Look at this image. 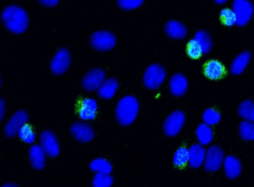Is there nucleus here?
Returning a JSON list of instances; mask_svg holds the SVG:
<instances>
[{
    "label": "nucleus",
    "mask_w": 254,
    "mask_h": 187,
    "mask_svg": "<svg viewBox=\"0 0 254 187\" xmlns=\"http://www.w3.org/2000/svg\"><path fill=\"white\" fill-rule=\"evenodd\" d=\"M1 19L5 27L15 35L24 33L29 27V15L26 10L18 5L5 7L1 14Z\"/></svg>",
    "instance_id": "1"
},
{
    "label": "nucleus",
    "mask_w": 254,
    "mask_h": 187,
    "mask_svg": "<svg viewBox=\"0 0 254 187\" xmlns=\"http://www.w3.org/2000/svg\"><path fill=\"white\" fill-rule=\"evenodd\" d=\"M139 103L135 96L128 95L119 101L116 108L115 116L120 125L127 127L130 125L137 117Z\"/></svg>",
    "instance_id": "2"
},
{
    "label": "nucleus",
    "mask_w": 254,
    "mask_h": 187,
    "mask_svg": "<svg viewBox=\"0 0 254 187\" xmlns=\"http://www.w3.org/2000/svg\"><path fill=\"white\" fill-rule=\"evenodd\" d=\"M166 78L165 68L159 63H153L145 69L143 74V84L148 90H157L161 87Z\"/></svg>",
    "instance_id": "3"
},
{
    "label": "nucleus",
    "mask_w": 254,
    "mask_h": 187,
    "mask_svg": "<svg viewBox=\"0 0 254 187\" xmlns=\"http://www.w3.org/2000/svg\"><path fill=\"white\" fill-rule=\"evenodd\" d=\"M90 44L96 51L108 52L115 47L117 38L115 35L109 31H96L90 37Z\"/></svg>",
    "instance_id": "4"
},
{
    "label": "nucleus",
    "mask_w": 254,
    "mask_h": 187,
    "mask_svg": "<svg viewBox=\"0 0 254 187\" xmlns=\"http://www.w3.org/2000/svg\"><path fill=\"white\" fill-rule=\"evenodd\" d=\"M224 159L225 156L222 148L218 145H211L206 149L203 168L210 173L218 172L222 167Z\"/></svg>",
    "instance_id": "5"
},
{
    "label": "nucleus",
    "mask_w": 254,
    "mask_h": 187,
    "mask_svg": "<svg viewBox=\"0 0 254 187\" xmlns=\"http://www.w3.org/2000/svg\"><path fill=\"white\" fill-rule=\"evenodd\" d=\"M185 123L186 116L182 111H173L165 120L163 132L169 137H174L181 131Z\"/></svg>",
    "instance_id": "6"
},
{
    "label": "nucleus",
    "mask_w": 254,
    "mask_h": 187,
    "mask_svg": "<svg viewBox=\"0 0 254 187\" xmlns=\"http://www.w3.org/2000/svg\"><path fill=\"white\" fill-rule=\"evenodd\" d=\"M233 12L236 17V25L239 27L246 26L252 18L254 8L249 0H234L233 2Z\"/></svg>",
    "instance_id": "7"
},
{
    "label": "nucleus",
    "mask_w": 254,
    "mask_h": 187,
    "mask_svg": "<svg viewBox=\"0 0 254 187\" xmlns=\"http://www.w3.org/2000/svg\"><path fill=\"white\" fill-rule=\"evenodd\" d=\"M40 145L49 157L55 158L60 153V143L56 133L46 130L40 135Z\"/></svg>",
    "instance_id": "8"
},
{
    "label": "nucleus",
    "mask_w": 254,
    "mask_h": 187,
    "mask_svg": "<svg viewBox=\"0 0 254 187\" xmlns=\"http://www.w3.org/2000/svg\"><path fill=\"white\" fill-rule=\"evenodd\" d=\"M71 64V55L69 50L62 48L58 50L50 63V69L54 75H61L67 72Z\"/></svg>",
    "instance_id": "9"
},
{
    "label": "nucleus",
    "mask_w": 254,
    "mask_h": 187,
    "mask_svg": "<svg viewBox=\"0 0 254 187\" xmlns=\"http://www.w3.org/2000/svg\"><path fill=\"white\" fill-rule=\"evenodd\" d=\"M106 79L105 72L101 68L90 69L81 80V85L84 90L88 92L97 90L101 84Z\"/></svg>",
    "instance_id": "10"
},
{
    "label": "nucleus",
    "mask_w": 254,
    "mask_h": 187,
    "mask_svg": "<svg viewBox=\"0 0 254 187\" xmlns=\"http://www.w3.org/2000/svg\"><path fill=\"white\" fill-rule=\"evenodd\" d=\"M29 114L24 110H19L10 118L4 128V133L8 138H13L17 135L20 129L27 123Z\"/></svg>",
    "instance_id": "11"
},
{
    "label": "nucleus",
    "mask_w": 254,
    "mask_h": 187,
    "mask_svg": "<svg viewBox=\"0 0 254 187\" xmlns=\"http://www.w3.org/2000/svg\"><path fill=\"white\" fill-rule=\"evenodd\" d=\"M70 133L75 140L81 143L90 142L95 136L94 129L85 121L74 123L70 127Z\"/></svg>",
    "instance_id": "12"
},
{
    "label": "nucleus",
    "mask_w": 254,
    "mask_h": 187,
    "mask_svg": "<svg viewBox=\"0 0 254 187\" xmlns=\"http://www.w3.org/2000/svg\"><path fill=\"white\" fill-rule=\"evenodd\" d=\"M169 91L172 96L181 97L184 96L188 90V80L184 74H174L169 80Z\"/></svg>",
    "instance_id": "13"
},
{
    "label": "nucleus",
    "mask_w": 254,
    "mask_h": 187,
    "mask_svg": "<svg viewBox=\"0 0 254 187\" xmlns=\"http://www.w3.org/2000/svg\"><path fill=\"white\" fill-rule=\"evenodd\" d=\"M29 160L31 166L37 171L44 169L47 163V154L41 145L34 144L29 150Z\"/></svg>",
    "instance_id": "14"
},
{
    "label": "nucleus",
    "mask_w": 254,
    "mask_h": 187,
    "mask_svg": "<svg viewBox=\"0 0 254 187\" xmlns=\"http://www.w3.org/2000/svg\"><path fill=\"white\" fill-rule=\"evenodd\" d=\"M223 169H224L226 177L228 179H236L240 176L241 173H242V163L236 156L227 155L224 159Z\"/></svg>",
    "instance_id": "15"
},
{
    "label": "nucleus",
    "mask_w": 254,
    "mask_h": 187,
    "mask_svg": "<svg viewBox=\"0 0 254 187\" xmlns=\"http://www.w3.org/2000/svg\"><path fill=\"white\" fill-rule=\"evenodd\" d=\"M98 104L96 99L86 98L81 102L78 115L83 121H93L96 117Z\"/></svg>",
    "instance_id": "16"
},
{
    "label": "nucleus",
    "mask_w": 254,
    "mask_h": 187,
    "mask_svg": "<svg viewBox=\"0 0 254 187\" xmlns=\"http://www.w3.org/2000/svg\"><path fill=\"white\" fill-rule=\"evenodd\" d=\"M165 32L171 39L182 40L188 34L187 26L178 20H169L165 25Z\"/></svg>",
    "instance_id": "17"
},
{
    "label": "nucleus",
    "mask_w": 254,
    "mask_h": 187,
    "mask_svg": "<svg viewBox=\"0 0 254 187\" xmlns=\"http://www.w3.org/2000/svg\"><path fill=\"white\" fill-rule=\"evenodd\" d=\"M189 151H190L189 165L190 167L192 169H199L203 166L206 153L204 145L200 143L193 144L189 148Z\"/></svg>",
    "instance_id": "18"
},
{
    "label": "nucleus",
    "mask_w": 254,
    "mask_h": 187,
    "mask_svg": "<svg viewBox=\"0 0 254 187\" xmlns=\"http://www.w3.org/2000/svg\"><path fill=\"white\" fill-rule=\"evenodd\" d=\"M119 88V81L115 78H108L97 90V95L104 100L113 99Z\"/></svg>",
    "instance_id": "19"
},
{
    "label": "nucleus",
    "mask_w": 254,
    "mask_h": 187,
    "mask_svg": "<svg viewBox=\"0 0 254 187\" xmlns=\"http://www.w3.org/2000/svg\"><path fill=\"white\" fill-rule=\"evenodd\" d=\"M251 54L248 51H244L238 55L230 65V72L234 75L243 73L251 62Z\"/></svg>",
    "instance_id": "20"
},
{
    "label": "nucleus",
    "mask_w": 254,
    "mask_h": 187,
    "mask_svg": "<svg viewBox=\"0 0 254 187\" xmlns=\"http://www.w3.org/2000/svg\"><path fill=\"white\" fill-rule=\"evenodd\" d=\"M224 73V67L221 62L217 60H211L206 63L204 67V74L209 79L218 80Z\"/></svg>",
    "instance_id": "21"
},
{
    "label": "nucleus",
    "mask_w": 254,
    "mask_h": 187,
    "mask_svg": "<svg viewBox=\"0 0 254 187\" xmlns=\"http://www.w3.org/2000/svg\"><path fill=\"white\" fill-rule=\"evenodd\" d=\"M195 135L198 143L204 146L209 145L213 139L212 126L208 125L204 123H201L196 128Z\"/></svg>",
    "instance_id": "22"
},
{
    "label": "nucleus",
    "mask_w": 254,
    "mask_h": 187,
    "mask_svg": "<svg viewBox=\"0 0 254 187\" xmlns=\"http://www.w3.org/2000/svg\"><path fill=\"white\" fill-rule=\"evenodd\" d=\"M89 167L94 173L111 174L113 170L111 162L103 157H98L92 160Z\"/></svg>",
    "instance_id": "23"
},
{
    "label": "nucleus",
    "mask_w": 254,
    "mask_h": 187,
    "mask_svg": "<svg viewBox=\"0 0 254 187\" xmlns=\"http://www.w3.org/2000/svg\"><path fill=\"white\" fill-rule=\"evenodd\" d=\"M204 55L208 54L212 48V39L209 32L205 30H199L194 37Z\"/></svg>",
    "instance_id": "24"
},
{
    "label": "nucleus",
    "mask_w": 254,
    "mask_h": 187,
    "mask_svg": "<svg viewBox=\"0 0 254 187\" xmlns=\"http://www.w3.org/2000/svg\"><path fill=\"white\" fill-rule=\"evenodd\" d=\"M238 114L241 118L246 121L254 122V102L246 99L239 105Z\"/></svg>",
    "instance_id": "25"
},
{
    "label": "nucleus",
    "mask_w": 254,
    "mask_h": 187,
    "mask_svg": "<svg viewBox=\"0 0 254 187\" xmlns=\"http://www.w3.org/2000/svg\"><path fill=\"white\" fill-rule=\"evenodd\" d=\"M239 133L243 140L254 142V122L242 121L239 125Z\"/></svg>",
    "instance_id": "26"
},
{
    "label": "nucleus",
    "mask_w": 254,
    "mask_h": 187,
    "mask_svg": "<svg viewBox=\"0 0 254 187\" xmlns=\"http://www.w3.org/2000/svg\"><path fill=\"white\" fill-rule=\"evenodd\" d=\"M190 151L186 147H180L173 155V163L177 167H184L189 163Z\"/></svg>",
    "instance_id": "27"
},
{
    "label": "nucleus",
    "mask_w": 254,
    "mask_h": 187,
    "mask_svg": "<svg viewBox=\"0 0 254 187\" xmlns=\"http://www.w3.org/2000/svg\"><path fill=\"white\" fill-rule=\"evenodd\" d=\"M221 114L216 110L209 108L203 111L202 114V120L205 124L209 126L215 125L221 121Z\"/></svg>",
    "instance_id": "28"
},
{
    "label": "nucleus",
    "mask_w": 254,
    "mask_h": 187,
    "mask_svg": "<svg viewBox=\"0 0 254 187\" xmlns=\"http://www.w3.org/2000/svg\"><path fill=\"white\" fill-rule=\"evenodd\" d=\"M114 182V178L110 174L96 173L92 181V186L93 187H111Z\"/></svg>",
    "instance_id": "29"
},
{
    "label": "nucleus",
    "mask_w": 254,
    "mask_h": 187,
    "mask_svg": "<svg viewBox=\"0 0 254 187\" xmlns=\"http://www.w3.org/2000/svg\"><path fill=\"white\" fill-rule=\"evenodd\" d=\"M17 136L23 142L29 144V145L34 143L36 140V134H35V131L31 127L30 125L27 124V123L20 129Z\"/></svg>",
    "instance_id": "30"
},
{
    "label": "nucleus",
    "mask_w": 254,
    "mask_h": 187,
    "mask_svg": "<svg viewBox=\"0 0 254 187\" xmlns=\"http://www.w3.org/2000/svg\"><path fill=\"white\" fill-rule=\"evenodd\" d=\"M203 54L202 49L200 48V45H199L198 43L196 41V40L194 39V38L190 40L188 46H187V55H188L191 59H197Z\"/></svg>",
    "instance_id": "31"
},
{
    "label": "nucleus",
    "mask_w": 254,
    "mask_h": 187,
    "mask_svg": "<svg viewBox=\"0 0 254 187\" xmlns=\"http://www.w3.org/2000/svg\"><path fill=\"white\" fill-rule=\"evenodd\" d=\"M220 17H221L224 24L228 27H232L236 25V17L233 9L224 8L220 13Z\"/></svg>",
    "instance_id": "32"
},
{
    "label": "nucleus",
    "mask_w": 254,
    "mask_h": 187,
    "mask_svg": "<svg viewBox=\"0 0 254 187\" xmlns=\"http://www.w3.org/2000/svg\"><path fill=\"white\" fill-rule=\"evenodd\" d=\"M144 0H117L118 6L125 11H131L139 8L143 4Z\"/></svg>",
    "instance_id": "33"
},
{
    "label": "nucleus",
    "mask_w": 254,
    "mask_h": 187,
    "mask_svg": "<svg viewBox=\"0 0 254 187\" xmlns=\"http://www.w3.org/2000/svg\"><path fill=\"white\" fill-rule=\"evenodd\" d=\"M38 2L45 7L53 8L59 4V0H38Z\"/></svg>",
    "instance_id": "34"
},
{
    "label": "nucleus",
    "mask_w": 254,
    "mask_h": 187,
    "mask_svg": "<svg viewBox=\"0 0 254 187\" xmlns=\"http://www.w3.org/2000/svg\"><path fill=\"white\" fill-rule=\"evenodd\" d=\"M5 112V102L3 99H0V121H2Z\"/></svg>",
    "instance_id": "35"
},
{
    "label": "nucleus",
    "mask_w": 254,
    "mask_h": 187,
    "mask_svg": "<svg viewBox=\"0 0 254 187\" xmlns=\"http://www.w3.org/2000/svg\"><path fill=\"white\" fill-rule=\"evenodd\" d=\"M2 187H19V185H17L16 183L14 182H7L5 184H4L3 185H2Z\"/></svg>",
    "instance_id": "36"
},
{
    "label": "nucleus",
    "mask_w": 254,
    "mask_h": 187,
    "mask_svg": "<svg viewBox=\"0 0 254 187\" xmlns=\"http://www.w3.org/2000/svg\"><path fill=\"white\" fill-rule=\"evenodd\" d=\"M229 0H214V2L215 3L218 4V5H222V4L226 3L228 2Z\"/></svg>",
    "instance_id": "37"
}]
</instances>
